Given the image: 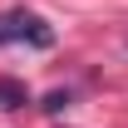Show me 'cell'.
Listing matches in <instances>:
<instances>
[{
    "label": "cell",
    "instance_id": "1",
    "mask_svg": "<svg viewBox=\"0 0 128 128\" xmlns=\"http://www.w3.org/2000/svg\"><path fill=\"white\" fill-rule=\"evenodd\" d=\"M15 40H25V44H34V49H49L54 44V30H49L34 10H5V15H0V44H15Z\"/></svg>",
    "mask_w": 128,
    "mask_h": 128
},
{
    "label": "cell",
    "instance_id": "2",
    "mask_svg": "<svg viewBox=\"0 0 128 128\" xmlns=\"http://www.w3.org/2000/svg\"><path fill=\"white\" fill-rule=\"evenodd\" d=\"M20 104H30L25 84H15V79H0V108H20Z\"/></svg>",
    "mask_w": 128,
    "mask_h": 128
}]
</instances>
